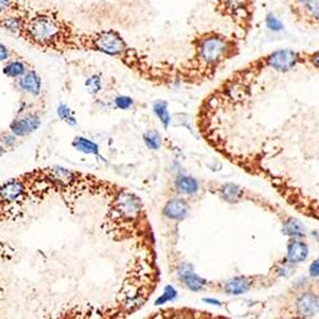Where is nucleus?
<instances>
[{"label": "nucleus", "instance_id": "f257e3e1", "mask_svg": "<svg viewBox=\"0 0 319 319\" xmlns=\"http://www.w3.org/2000/svg\"><path fill=\"white\" fill-rule=\"evenodd\" d=\"M81 36L82 31L56 9L27 8L18 39L40 50L66 52L81 50Z\"/></svg>", "mask_w": 319, "mask_h": 319}, {"label": "nucleus", "instance_id": "f03ea898", "mask_svg": "<svg viewBox=\"0 0 319 319\" xmlns=\"http://www.w3.org/2000/svg\"><path fill=\"white\" fill-rule=\"evenodd\" d=\"M193 56L186 66V71L194 73H211L221 64L238 55L239 41L220 31H204L192 40Z\"/></svg>", "mask_w": 319, "mask_h": 319}, {"label": "nucleus", "instance_id": "7ed1b4c3", "mask_svg": "<svg viewBox=\"0 0 319 319\" xmlns=\"http://www.w3.org/2000/svg\"><path fill=\"white\" fill-rule=\"evenodd\" d=\"M216 12L233 22L244 35L251 28L256 13V0H213Z\"/></svg>", "mask_w": 319, "mask_h": 319}, {"label": "nucleus", "instance_id": "20e7f679", "mask_svg": "<svg viewBox=\"0 0 319 319\" xmlns=\"http://www.w3.org/2000/svg\"><path fill=\"white\" fill-rule=\"evenodd\" d=\"M142 201L132 192H120L111 204L110 215L121 224L134 222L141 217Z\"/></svg>", "mask_w": 319, "mask_h": 319}, {"label": "nucleus", "instance_id": "39448f33", "mask_svg": "<svg viewBox=\"0 0 319 319\" xmlns=\"http://www.w3.org/2000/svg\"><path fill=\"white\" fill-rule=\"evenodd\" d=\"M291 16L309 28H316L319 22V0H305L303 3L288 4Z\"/></svg>", "mask_w": 319, "mask_h": 319}, {"label": "nucleus", "instance_id": "423d86ee", "mask_svg": "<svg viewBox=\"0 0 319 319\" xmlns=\"http://www.w3.org/2000/svg\"><path fill=\"white\" fill-rule=\"evenodd\" d=\"M296 313L303 318H313L316 316L319 309V300L316 294L303 293L296 300Z\"/></svg>", "mask_w": 319, "mask_h": 319}, {"label": "nucleus", "instance_id": "0eeeda50", "mask_svg": "<svg viewBox=\"0 0 319 319\" xmlns=\"http://www.w3.org/2000/svg\"><path fill=\"white\" fill-rule=\"evenodd\" d=\"M40 124H41V121H40L39 116L29 114V115L12 121L9 129H11L12 134H14L16 137H26L28 134L34 133L36 129H39Z\"/></svg>", "mask_w": 319, "mask_h": 319}, {"label": "nucleus", "instance_id": "6e6552de", "mask_svg": "<svg viewBox=\"0 0 319 319\" xmlns=\"http://www.w3.org/2000/svg\"><path fill=\"white\" fill-rule=\"evenodd\" d=\"M189 213V204L185 199L175 198L164 207V215L170 220H184Z\"/></svg>", "mask_w": 319, "mask_h": 319}, {"label": "nucleus", "instance_id": "1a4fd4ad", "mask_svg": "<svg viewBox=\"0 0 319 319\" xmlns=\"http://www.w3.org/2000/svg\"><path fill=\"white\" fill-rule=\"evenodd\" d=\"M19 87L27 93L37 96L41 92V78L36 71L28 69L23 76L19 77Z\"/></svg>", "mask_w": 319, "mask_h": 319}, {"label": "nucleus", "instance_id": "9d476101", "mask_svg": "<svg viewBox=\"0 0 319 319\" xmlns=\"http://www.w3.org/2000/svg\"><path fill=\"white\" fill-rule=\"evenodd\" d=\"M179 277L184 281L186 288L192 291L202 290L204 288V285H206V281L199 277L198 275H196L193 272V268L190 266H188V264L183 266L181 270L179 271Z\"/></svg>", "mask_w": 319, "mask_h": 319}, {"label": "nucleus", "instance_id": "9b49d317", "mask_svg": "<svg viewBox=\"0 0 319 319\" xmlns=\"http://www.w3.org/2000/svg\"><path fill=\"white\" fill-rule=\"evenodd\" d=\"M309 249L304 241L293 240L288 245V262L289 263H300L308 258Z\"/></svg>", "mask_w": 319, "mask_h": 319}, {"label": "nucleus", "instance_id": "f8f14e48", "mask_svg": "<svg viewBox=\"0 0 319 319\" xmlns=\"http://www.w3.org/2000/svg\"><path fill=\"white\" fill-rule=\"evenodd\" d=\"M251 282L248 277H235L233 280L228 281L225 285V291L230 295H241L245 294L250 289Z\"/></svg>", "mask_w": 319, "mask_h": 319}, {"label": "nucleus", "instance_id": "ddd939ff", "mask_svg": "<svg viewBox=\"0 0 319 319\" xmlns=\"http://www.w3.org/2000/svg\"><path fill=\"white\" fill-rule=\"evenodd\" d=\"M175 188L179 193L185 194V196H192L196 194L199 189L198 181L192 176H179L175 181Z\"/></svg>", "mask_w": 319, "mask_h": 319}, {"label": "nucleus", "instance_id": "4468645a", "mask_svg": "<svg viewBox=\"0 0 319 319\" xmlns=\"http://www.w3.org/2000/svg\"><path fill=\"white\" fill-rule=\"evenodd\" d=\"M28 71V67H27L26 61H23L22 59H13V60H8L7 66L4 67L3 73L6 74L9 78H19V77L23 76L26 72Z\"/></svg>", "mask_w": 319, "mask_h": 319}, {"label": "nucleus", "instance_id": "2eb2a0df", "mask_svg": "<svg viewBox=\"0 0 319 319\" xmlns=\"http://www.w3.org/2000/svg\"><path fill=\"white\" fill-rule=\"evenodd\" d=\"M221 192V197L225 199L229 203H238L241 198H243V188L236 184L233 183H228L224 184L220 189Z\"/></svg>", "mask_w": 319, "mask_h": 319}, {"label": "nucleus", "instance_id": "dca6fc26", "mask_svg": "<svg viewBox=\"0 0 319 319\" xmlns=\"http://www.w3.org/2000/svg\"><path fill=\"white\" fill-rule=\"evenodd\" d=\"M73 147L77 151L83 152V153L99 154V146L89 139L83 138V137H78V138L74 139Z\"/></svg>", "mask_w": 319, "mask_h": 319}, {"label": "nucleus", "instance_id": "f3484780", "mask_svg": "<svg viewBox=\"0 0 319 319\" xmlns=\"http://www.w3.org/2000/svg\"><path fill=\"white\" fill-rule=\"evenodd\" d=\"M304 226L301 225L300 221L295 220V218H289L285 224H283V234L293 238H298V236L304 235Z\"/></svg>", "mask_w": 319, "mask_h": 319}, {"label": "nucleus", "instance_id": "a211bd4d", "mask_svg": "<svg viewBox=\"0 0 319 319\" xmlns=\"http://www.w3.org/2000/svg\"><path fill=\"white\" fill-rule=\"evenodd\" d=\"M27 8L24 0H0V14L13 13Z\"/></svg>", "mask_w": 319, "mask_h": 319}, {"label": "nucleus", "instance_id": "6ab92c4d", "mask_svg": "<svg viewBox=\"0 0 319 319\" xmlns=\"http://www.w3.org/2000/svg\"><path fill=\"white\" fill-rule=\"evenodd\" d=\"M153 111L158 119L163 121V124L165 126H169L170 124V115H169L168 111V104L165 101H156L153 104Z\"/></svg>", "mask_w": 319, "mask_h": 319}, {"label": "nucleus", "instance_id": "aec40b11", "mask_svg": "<svg viewBox=\"0 0 319 319\" xmlns=\"http://www.w3.org/2000/svg\"><path fill=\"white\" fill-rule=\"evenodd\" d=\"M144 143L148 147L149 149H158L161 147V143H163V138L157 133L156 131H149L147 132L143 136Z\"/></svg>", "mask_w": 319, "mask_h": 319}, {"label": "nucleus", "instance_id": "412c9836", "mask_svg": "<svg viewBox=\"0 0 319 319\" xmlns=\"http://www.w3.org/2000/svg\"><path fill=\"white\" fill-rule=\"evenodd\" d=\"M58 115L59 118L61 119V120H64L66 123L71 124V125H76V118H74L73 113H72L71 109L67 106V105H61V106H59L58 109Z\"/></svg>", "mask_w": 319, "mask_h": 319}, {"label": "nucleus", "instance_id": "4be33fe9", "mask_svg": "<svg viewBox=\"0 0 319 319\" xmlns=\"http://www.w3.org/2000/svg\"><path fill=\"white\" fill-rule=\"evenodd\" d=\"M12 56H17V52H14L11 47L0 42V63L11 60Z\"/></svg>", "mask_w": 319, "mask_h": 319}, {"label": "nucleus", "instance_id": "5701e85b", "mask_svg": "<svg viewBox=\"0 0 319 319\" xmlns=\"http://www.w3.org/2000/svg\"><path fill=\"white\" fill-rule=\"evenodd\" d=\"M86 86L88 87L91 93H96V92H99L100 88H101V79L97 76L91 77V78L86 82Z\"/></svg>", "mask_w": 319, "mask_h": 319}, {"label": "nucleus", "instance_id": "b1692460", "mask_svg": "<svg viewBox=\"0 0 319 319\" xmlns=\"http://www.w3.org/2000/svg\"><path fill=\"white\" fill-rule=\"evenodd\" d=\"M115 104L119 109H121V110H128L132 105H133V100L128 96H120L115 100Z\"/></svg>", "mask_w": 319, "mask_h": 319}, {"label": "nucleus", "instance_id": "393cba45", "mask_svg": "<svg viewBox=\"0 0 319 319\" xmlns=\"http://www.w3.org/2000/svg\"><path fill=\"white\" fill-rule=\"evenodd\" d=\"M175 296H176V291L174 290V288H171V286H168V288L165 289V293H164L163 298H160L158 300L156 301V304L157 305H160V304L165 303V301H170V300H173Z\"/></svg>", "mask_w": 319, "mask_h": 319}, {"label": "nucleus", "instance_id": "a878e982", "mask_svg": "<svg viewBox=\"0 0 319 319\" xmlns=\"http://www.w3.org/2000/svg\"><path fill=\"white\" fill-rule=\"evenodd\" d=\"M2 142L8 147L13 146V144H16V136L14 134H4L2 137Z\"/></svg>", "mask_w": 319, "mask_h": 319}, {"label": "nucleus", "instance_id": "bb28decb", "mask_svg": "<svg viewBox=\"0 0 319 319\" xmlns=\"http://www.w3.org/2000/svg\"><path fill=\"white\" fill-rule=\"evenodd\" d=\"M318 268H319L318 261H315V262H314V263L310 266V275L313 276V277H316V276H318V273H319Z\"/></svg>", "mask_w": 319, "mask_h": 319}, {"label": "nucleus", "instance_id": "cd10ccee", "mask_svg": "<svg viewBox=\"0 0 319 319\" xmlns=\"http://www.w3.org/2000/svg\"><path fill=\"white\" fill-rule=\"evenodd\" d=\"M305 0H288V4H298V3H303Z\"/></svg>", "mask_w": 319, "mask_h": 319}, {"label": "nucleus", "instance_id": "c85d7f7f", "mask_svg": "<svg viewBox=\"0 0 319 319\" xmlns=\"http://www.w3.org/2000/svg\"><path fill=\"white\" fill-rule=\"evenodd\" d=\"M4 152H6V149H4L3 147H0V156H3Z\"/></svg>", "mask_w": 319, "mask_h": 319}]
</instances>
